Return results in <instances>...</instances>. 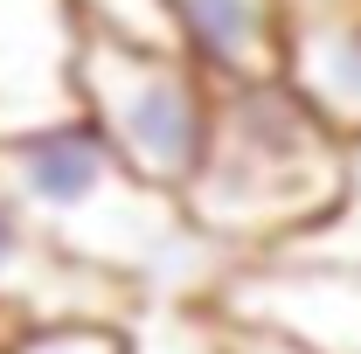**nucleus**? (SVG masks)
<instances>
[{"label": "nucleus", "instance_id": "1", "mask_svg": "<svg viewBox=\"0 0 361 354\" xmlns=\"http://www.w3.org/2000/svg\"><path fill=\"white\" fill-rule=\"evenodd\" d=\"M0 195L35 222L49 250L139 299H216L236 271V257L188 222L180 195L146 188L90 126L0 146Z\"/></svg>", "mask_w": 361, "mask_h": 354}, {"label": "nucleus", "instance_id": "2", "mask_svg": "<svg viewBox=\"0 0 361 354\" xmlns=\"http://www.w3.org/2000/svg\"><path fill=\"white\" fill-rule=\"evenodd\" d=\"M348 139L285 77L216 84L209 153L188 181V222L236 264H257L313 236L348 188Z\"/></svg>", "mask_w": 361, "mask_h": 354}, {"label": "nucleus", "instance_id": "3", "mask_svg": "<svg viewBox=\"0 0 361 354\" xmlns=\"http://www.w3.org/2000/svg\"><path fill=\"white\" fill-rule=\"evenodd\" d=\"M216 84L180 49H126V42H84V126L146 188L188 195V181L209 153Z\"/></svg>", "mask_w": 361, "mask_h": 354}, {"label": "nucleus", "instance_id": "4", "mask_svg": "<svg viewBox=\"0 0 361 354\" xmlns=\"http://www.w3.org/2000/svg\"><path fill=\"white\" fill-rule=\"evenodd\" d=\"M84 42L70 0H0V146L84 126Z\"/></svg>", "mask_w": 361, "mask_h": 354}, {"label": "nucleus", "instance_id": "5", "mask_svg": "<svg viewBox=\"0 0 361 354\" xmlns=\"http://www.w3.org/2000/svg\"><path fill=\"white\" fill-rule=\"evenodd\" d=\"M216 312L243 334H271L306 354H361V271L257 257L223 278Z\"/></svg>", "mask_w": 361, "mask_h": 354}, {"label": "nucleus", "instance_id": "6", "mask_svg": "<svg viewBox=\"0 0 361 354\" xmlns=\"http://www.w3.org/2000/svg\"><path fill=\"white\" fill-rule=\"evenodd\" d=\"M139 292L97 278V271L70 264L63 250H49L35 222L0 195V354L14 348L28 326H56V319H133Z\"/></svg>", "mask_w": 361, "mask_h": 354}, {"label": "nucleus", "instance_id": "7", "mask_svg": "<svg viewBox=\"0 0 361 354\" xmlns=\"http://www.w3.org/2000/svg\"><path fill=\"white\" fill-rule=\"evenodd\" d=\"M180 56L209 84H264L285 70V7L278 0H167Z\"/></svg>", "mask_w": 361, "mask_h": 354}, {"label": "nucleus", "instance_id": "8", "mask_svg": "<svg viewBox=\"0 0 361 354\" xmlns=\"http://www.w3.org/2000/svg\"><path fill=\"white\" fill-rule=\"evenodd\" d=\"M278 77L299 90L348 146H361V7L285 28V70Z\"/></svg>", "mask_w": 361, "mask_h": 354}, {"label": "nucleus", "instance_id": "9", "mask_svg": "<svg viewBox=\"0 0 361 354\" xmlns=\"http://www.w3.org/2000/svg\"><path fill=\"white\" fill-rule=\"evenodd\" d=\"M126 354H236L216 299H139L126 319Z\"/></svg>", "mask_w": 361, "mask_h": 354}, {"label": "nucleus", "instance_id": "10", "mask_svg": "<svg viewBox=\"0 0 361 354\" xmlns=\"http://www.w3.org/2000/svg\"><path fill=\"white\" fill-rule=\"evenodd\" d=\"M278 264H334V271H361V146L348 153V188L326 209L313 236H299L292 250H278Z\"/></svg>", "mask_w": 361, "mask_h": 354}, {"label": "nucleus", "instance_id": "11", "mask_svg": "<svg viewBox=\"0 0 361 354\" xmlns=\"http://www.w3.org/2000/svg\"><path fill=\"white\" fill-rule=\"evenodd\" d=\"M84 35L97 42H126V49H180L167 0H70Z\"/></svg>", "mask_w": 361, "mask_h": 354}, {"label": "nucleus", "instance_id": "12", "mask_svg": "<svg viewBox=\"0 0 361 354\" xmlns=\"http://www.w3.org/2000/svg\"><path fill=\"white\" fill-rule=\"evenodd\" d=\"M7 354H126V319H56V326H28Z\"/></svg>", "mask_w": 361, "mask_h": 354}, {"label": "nucleus", "instance_id": "13", "mask_svg": "<svg viewBox=\"0 0 361 354\" xmlns=\"http://www.w3.org/2000/svg\"><path fill=\"white\" fill-rule=\"evenodd\" d=\"M236 354H306V348H292V341H271V334H243V326H236Z\"/></svg>", "mask_w": 361, "mask_h": 354}]
</instances>
